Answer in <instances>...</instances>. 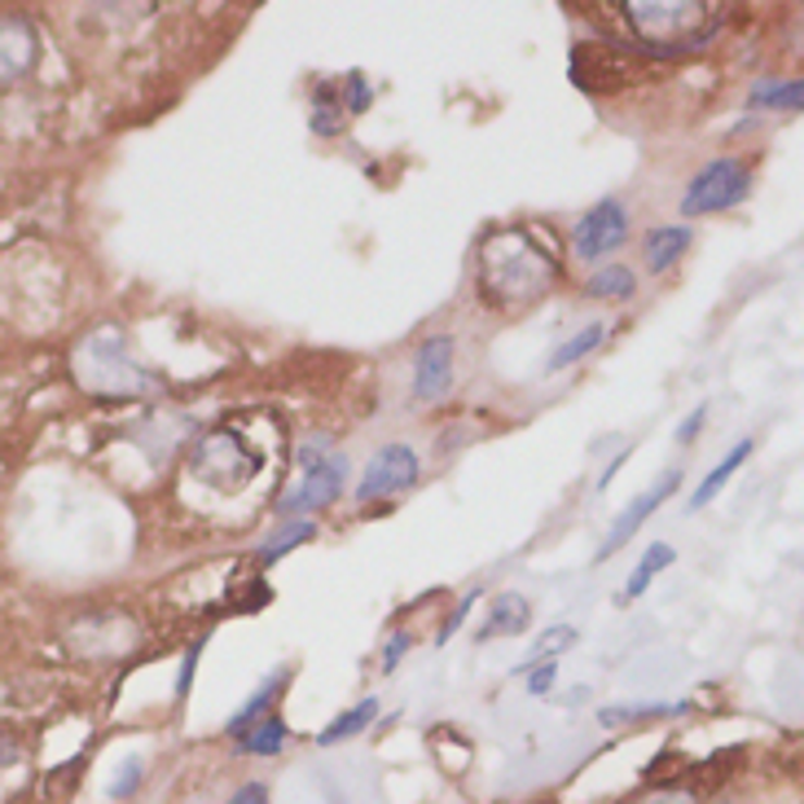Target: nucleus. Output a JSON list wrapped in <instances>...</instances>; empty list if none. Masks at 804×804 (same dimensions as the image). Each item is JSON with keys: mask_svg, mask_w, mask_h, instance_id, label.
Wrapping results in <instances>:
<instances>
[{"mask_svg": "<svg viewBox=\"0 0 804 804\" xmlns=\"http://www.w3.org/2000/svg\"><path fill=\"white\" fill-rule=\"evenodd\" d=\"M502 243L510 247V256L497 260L493 251H484V286L506 304L536 299L541 286H549V256L541 247H532V238L519 234V228L515 234H502Z\"/></svg>", "mask_w": 804, "mask_h": 804, "instance_id": "nucleus-1", "label": "nucleus"}, {"mask_svg": "<svg viewBox=\"0 0 804 804\" xmlns=\"http://www.w3.org/2000/svg\"><path fill=\"white\" fill-rule=\"evenodd\" d=\"M752 189V172L739 159H713L681 194V215H708V211H726L739 207Z\"/></svg>", "mask_w": 804, "mask_h": 804, "instance_id": "nucleus-2", "label": "nucleus"}, {"mask_svg": "<svg viewBox=\"0 0 804 804\" xmlns=\"http://www.w3.org/2000/svg\"><path fill=\"white\" fill-rule=\"evenodd\" d=\"M343 475H348V462H343V457H321V462H308L304 475L277 497V510L299 519V515H312V510L330 506L343 493Z\"/></svg>", "mask_w": 804, "mask_h": 804, "instance_id": "nucleus-3", "label": "nucleus"}, {"mask_svg": "<svg viewBox=\"0 0 804 804\" xmlns=\"http://www.w3.org/2000/svg\"><path fill=\"white\" fill-rule=\"evenodd\" d=\"M624 238H629V215H624V202H616V198H598L577 224L581 260H603V256L620 251Z\"/></svg>", "mask_w": 804, "mask_h": 804, "instance_id": "nucleus-4", "label": "nucleus"}, {"mask_svg": "<svg viewBox=\"0 0 804 804\" xmlns=\"http://www.w3.org/2000/svg\"><path fill=\"white\" fill-rule=\"evenodd\" d=\"M418 480V453L405 448V444H387L370 457V467L357 484V502H379V497H392L400 488H409Z\"/></svg>", "mask_w": 804, "mask_h": 804, "instance_id": "nucleus-5", "label": "nucleus"}, {"mask_svg": "<svg viewBox=\"0 0 804 804\" xmlns=\"http://www.w3.org/2000/svg\"><path fill=\"white\" fill-rule=\"evenodd\" d=\"M624 14H629V23H633V27L646 36V45H651V49H659V36H664V27H677V36L695 49L700 40H691L685 32H691L695 23H704L713 10H708V5H638V0H629V5H624ZM704 27H708V23H704Z\"/></svg>", "mask_w": 804, "mask_h": 804, "instance_id": "nucleus-6", "label": "nucleus"}, {"mask_svg": "<svg viewBox=\"0 0 804 804\" xmlns=\"http://www.w3.org/2000/svg\"><path fill=\"white\" fill-rule=\"evenodd\" d=\"M672 493H677V471H668V475H664L655 488L638 493V497H633V502L620 510V519L611 523L607 541L598 545V562H603V558H611L616 549H624V545H629V536H633V532H638V528H642V523H646V519H651V515H655V510H659V506H664Z\"/></svg>", "mask_w": 804, "mask_h": 804, "instance_id": "nucleus-7", "label": "nucleus"}, {"mask_svg": "<svg viewBox=\"0 0 804 804\" xmlns=\"http://www.w3.org/2000/svg\"><path fill=\"white\" fill-rule=\"evenodd\" d=\"M453 387V338L448 334H435L418 348V361H413V396L422 405L448 396Z\"/></svg>", "mask_w": 804, "mask_h": 804, "instance_id": "nucleus-8", "label": "nucleus"}, {"mask_svg": "<svg viewBox=\"0 0 804 804\" xmlns=\"http://www.w3.org/2000/svg\"><path fill=\"white\" fill-rule=\"evenodd\" d=\"M36 58V36L18 18H0V84L18 79Z\"/></svg>", "mask_w": 804, "mask_h": 804, "instance_id": "nucleus-9", "label": "nucleus"}, {"mask_svg": "<svg viewBox=\"0 0 804 804\" xmlns=\"http://www.w3.org/2000/svg\"><path fill=\"white\" fill-rule=\"evenodd\" d=\"M532 620V607L523 594H497L493 598V611H488V624L475 633V642H493V638H515L523 633Z\"/></svg>", "mask_w": 804, "mask_h": 804, "instance_id": "nucleus-10", "label": "nucleus"}, {"mask_svg": "<svg viewBox=\"0 0 804 804\" xmlns=\"http://www.w3.org/2000/svg\"><path fill=\"white\" fill-rule=\"evenodd\" d=\"M752 448H756V440H752V435H747V440H739V444H734V448L721 457V462H717V467L704 475V484L691 493V506H685V510H704V506H708V502H713V497H717V493H721V488L734 480V471H739V467L747 462V457H752Z\"/></svg>", "mask_w": 804, "mask_h": 804, "instance_id": "nucleus-11", "label": "nucleus"}, {"mask_svg": "<svg viewBox=\"0 0 804 804\" xmlns=\"http://www.w3.org/2000/svg\"><path fill=\"white\" fill-rule=\"evenodd\" d=\"M685 247H691V228H685V224H659V228H651V238H646V264H651V273L672 269L685 256Z\"/></svg>", "mask_w": 804, "mask_h": 804, "instance_id": "nucleus-12", "label": "nucleus"}, {"mask_svg": "<svg viewBox=\"0 0 804 804\" xmlns=\"http://www.w3.org/2000/svg\"><path fill=\"white\" fill-rule=\"evenodd\" d=\"M282 685H286V668H277V672H273V677H269V681L260 685V691H256V695H251V700H247V704L238 708V717H228V734L238 739L243 730H251L256 721H264L269 704H273V700L282 695Z\"/></svg>", "mask_w": 804, "mask_h": 804, "instance_id": "nucleus-13", "label": "nucleus"}, {"mask_svg": "<svg viewBox=\"0 0 804 804\" xmlns=\"http://www.w3.org/2000/svg\"><path fill=\"white\" fill-rule=\"evenodd\" d=\"M603 338H607V325H603V321L585 325L581 334H571L567 343H558V348H554V357H549V366H545V370H567V366H577V361H585L590 352H598V348H603Z\"/></svg>", "mask_w": 804, "mask_h": 804, "instance_id": "nucleus-14", "label": "nucleus"}, {"mask_svg": "<svg viewBox=\"0 0 804 804\" xmlns=\"http://www.w3.org/2000/svg\"><path fill=\"white\" fill-rule=\"evenodd\" d=\"M282 747H286V726L277 717H264V721H256L251 730L238 734V752L243 756H277Z\"/></svg>", "mask_w": 804, "mask_h": 804, "instance_id": "nucleus-15", "label": "nucleus"}, {"mask_svg": "<svg viewBox=\"0 0 804 804\" xmlns=\"http://www.w3.org/2000/svg\"><path fill=\"white\" fill-rule=\"evenodd\" d=\"M672 558H677V554H672V545L655 541V545L642 554V562L633 567V577H629V585H624V598H629V603H633V598H642V594L651 590V581L659 577V571H664V567H672Z\"/></svg>", "mask_w": 804, "mask_h": 804, "instance_id": "nucleus-16", "label": "nucleus"}, {"mask_svg": "<svg viewBox=\"0 0 804 804\" xmlns=\"http://www.w3.org/2000/svg\"><path fill=\"white\" fill-rule=\"evenodd\" d=\"M374 717H379V700H361L357 708L343 713L338 721H330V726L317 734V743H321V747H330V743H338V739H352V734H357V730H366Z\"/></svg>", "mask_w": 804, "mask_h": 804, "instance_id": "nucleus-17", "label": "nucleus"}, {"mask_svg": "<svg viewBox=\"0 0 804 804\" xmlns=\"http://www.w3.org/2000/svg\"><path fill=\"white\" fill-rule=\"evenodd\" d=\"M633 286H638V277H633V269H624V264H607V269H598L594 277H590V295L594 299H629L633 295Z\"/></svg>", "mask_w": 804, "mask_h": 804, "instance_id": "nucleus-18", "label": "nucleus"}, {"mask_svg": "<svg viewBox=\"0 0 804 804\" xmlns=\"http://www.w3.org/2000/svg\"><path fill=\"white\" fill-rule=\"evenodd\" d=\"M804 101V84L800 79H774L752 88V106H782V110H800Z\"/></svg>", "mask_w": 804, "mask_h": 804, "instance_id": "nucleus-19", "label": "nucleus"}, {"mask_svg": "<svg viewBox=\"0 0 804 804\" xmlns=\"http://www.w3.org/2000/svg\"><path fill=\"white\" fill-rule=\"evenodd\" d=\"M308 536H317V523H312V519H295V523H286V528H282V532H277V536H273V541L260 549V562H264V567H269V562H277L286 549L304 545Z\"/></svg>", "mask_w": 804, "mask_h": 804, "instance_id": "nucleus-20", "label": "nucleus"}, {"mask_svg": "<svg viewBox=\"0 0 804 804\" xmlns=\"http://www.w3.org/2000/svg\"><path fill=\"white\" fill-rule=\"evenodd\" d=\"M567 646H577V629H571V624H554V629H545V633L536 638V646H532V659H528V664L558 659Z\"/></svg>", "mask_w": 804, "mask_h": 804, "instance_id": "nucleus-21", "label": "nucleus"}, {"mask_svg": "<svg viewBox=\"0 0 804 804\" xmlns=\"http://www.w3.org/2000/svg\"><path fill=\"white\" fill-rule=\"evenodd\" d=\"M137 782H141V760H128V769L114 774L110 795H114V800H120V795H133V791H137Z\"/></svg>", "mask_w": 804, "mask_h": 804, "instance_id": "nucleus-22", "label": "nucleus"}, {"mask_svg": "<svg viewBox=\"0 0 804 804\" xmlns=\"http://www.w3.org/2000/svg\"><path fill=\"white\" fill-rule=\"evenodd\" d=\"M475 598H480V590H471V594H467V598H462V603H457V611H453V616H448V624H444V629H440V638H435V642H448V638H453V633H457V629H462V620H467V611H471V607H475Z\"/></svg>", "mask_w": 804, "mask_h": 804, "instance_id": "nucleus-23", "label": "nucleus"}, {"mask_svg": "<svg viewBox=\"0 0 804 804\" xmlns=\"http://www.w3.org/2000/svg\"><path fill=\"white\" fill-rule=\"evenodd\" d=\"M704 418H708V405H700L691 418H681V426H677V444H691L695 435H700V426H704Z\"/></svg>", "mask_w": 804, "mask_h": 804, "instance_id": "nucleus-24", "label": "nucleus"}, {"mask_svg": "<svg viewBox=\"0 0 804 804\" xmlns=\"http://www.w3.org/2000/svg\"><path fill=\"white\" fill-rule=\"evenodd\" d=\"M409 642H413L409 633H392V642H387V651H383V668H387V672L400 664V655L409 651Z\"/></svg>", "mask_w": 804, "mask_h": 804, "instance_id": "nucleus-25", "label": "nucleus"}, {"mask_svg": "<svg viewBox=\"0 0 804 804\" xmlns=\"http://www.w3.org/2000/svg\"><path fill=\"white\" fill-rule=\"evenodd\" d=\"M554 677H558V668H554V659H545V668H536V672H532L528 691H532V695H545L549 685H554Z\"/></svg>", "mask_w": 804, "mask_h": 804, "instance_id": "nucleus-26", "label": "nucleus"}, {"mask_svg": "<svg viewBox=\"0 0 804 804\" xmlns=\"http://www.w3.org/2000/svg\"><path fill=\"white\" fill-rule=\"evenodd\" d=\"M198 651H202V646H189V651H185V664H181V681H176V695H181V700L189 695V681H194V664H198Z\"/></svg>", "mask_w": 804, "mask_h": 804, "instance_id": "nucleus-27", "label": "nucleus"}, {"mask_svg": "<svg viewBox=\"0 0 804 804\" xmlns=\"http://www.w3.org/2000/svg\"><path fill=\"white\" fill-rule=\"evenodd\" d=\"M228 804H269V791H264V782H247Z\"/></svg>", "mask_w": 804, "mask_h": 804, "instance_id": "nucleus-28", "label": "nucleus"}, {"mask_svg": "<svg viewBox=\"0 0 804 804\" xmlns=\"http://www.w3.org/2000/svg\"><path fill=\"white\" fill-rule=\"evenodd\" d=\"M624 462H629V448H624V453H616V462H611V467L598 475V488H611V480H616V471H620Z\"/></svg>", "mask_w": 804, "mask_h": 804, "instance_id": "nucleus-29", "label": "nucleus"}, {"mask_svg": "<svg viewBox=\"0 0 804 804\" xmlns=\"http://www.w3.org/2000/svg\"><path fill=\"white\" fill-rule=\"evenodd\" d=\"M14 756H18V747H14L10 739H0V765H10Z\"/></svg>", "mask_w": 804, "mask_h": 804, "instance_id": "nucleus-30", "label": "nucleus"}]
</instances>
